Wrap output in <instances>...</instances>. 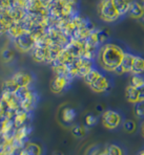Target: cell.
Here are the masks:
<instances>
[{
    "label": "cell",
    "mask_w": 144,
    "mask_h": 155,
    "mask_svg": "<svg viewBox=\"0 0 144 155\" xmlns=\"http://www.w3.org/2000/svg\"><path fill=\"white\" fill-rule=\"evenodd\" d=\"M124 54L123 49L117 44L106 43L98 51L97 60L104 70L114 72L122 63Z\"/></svg>",
    "instance_id": "6da1fadb"
},
{
    "label": "cell",
    "mask_w": 144,
    "mask_h": 155,
    "mask_svg": "<svg viewBox=\"0 0 144 155\" xmlns=\"http://www.w3.org/2000/svg\"><path fill=\"white\" fill-rule=\"evenodd\" d=\"M99 16L105 22H114L121 17L114 0H101L99 4Z\"/></svg>",
    "instance_id": "7a4b0ae2"
},
{
    "label": "cell",
    "mask_w": 144,
    "mask_h": 155,
    "mask_svg": "<svg viewBox=\"0 0 144 155\" xmlns=\"http://www.w3.org/2000/svg\"><path fill=\"white\" fill-rule=\"evenodd\" d=\"M15 47L21 52H27L34 48L36 42H37V38L29 31H26L19 37L15 38Z\"/></svg>",
    "instance_id": "3957f363"
},
{
    "label": "cell",
    "mask_w": 144,
    "mask_h": 155,
    "mask_svg": "<svg viewBox=\"0 0 144 155\" xmlns=\"http://www.w3.org/2000/svg\"><path fill=\"white\" fill-rule=\"evenodd\" d=\"M121 115L118 112L113 110H106L102 113L101 116V123L106 129H116L120 126L121 124Z\"/></svg>",
    "instance_id": "277c9868"
},
{
    "label": "cell",
    "mask_w": 144,
    "mask_h": 155,
    "mask_svg": "<svg viewBox=\"0 0 144 155\" xmlns=\"http://www.w3.org/2000/svg\"><path fill=\"white\" fill-rule=\"evenodd\" d=\"M72 80L73 79H70V78H68V77H65V76H55L51 81V85H50V88H51L52 92H54V93L62 92L66 88V86L70 84Z\"/></svg>",
    "instance_id": "5b68a950"
},
{
    "label": "cell",
    "mask_w": 144,
    "mask_h": 155,
    "mask_svg": "<svg viewBox=\"0 0 144 155\" xmlns=\"http://www.w3.org/2000/svg\"><path fill=\"white\" fill-rule=\"evenodd\" d=\"M90 87L94 92H97V93L105 92L109 88V81L107 80V78H105L104 76L101 74L92 85H90Z\"/></svg>",
    "instance_id": "8992f818"
},
{
    "label": "cell",
    "mask_w": 144,
    "mask_h": 155,
    "mask_svg": "<svg viewBox=\"0 0 144 155\" xmlns=\"http://www.w3.org/2000/svg\"><path fill=\"white\" fill-rule=\"evenodd\" d=\"M11 79H12L18 86H29L32 82L31 74H26V72H23V71L16 72Z\"/></svg>",
    "instance_id": "52a82bcc"
},
{
    "label": "cell",
    "mask_w": 144,
    "mask_h": 155,
    "mask_svg": "<svg viewBox=\"0 0 144 155\" xmlns=\"http://www.w3.org/2000/svg\"><path fill=\"white\" fill-rule=\"evenodd\" d=\"M27 117H29V112L27 111H26L22 108L17 109L15 111V113H14V122H15L16 127L19 128V127L26 125Z\"/></svg>",
    "instance_id": "ba28073f"
},
{
    "label": "cell",
    "mask_w": 144,
    "mask_h": 155,
    "mask_svg": "<svg viewBox=\"0 0 144 155\" xmlns=\"http://www.w3.org/2000/svg\"><path fill=\"white\" fill-rule=\"evenodd\" d=\"M125 99L129 103L137 104L139 103V90L138 88L129 85L125 88Z\"/></svg>",
    "instance_id": "9c48e42d"
},
{
    "label": "cell",
    "mask_w": 144,
    "mask_h": 155,
    "mask_svg": "<svg viewBox=\"0 0 144 155\" xmlns=\"http://www.w3.org/2000/svg\"><path fill=\"white\" fill-rule=\"evenodd\" d=\"M129 15L135 19H140L144 16V6L137 1L131 2V8H129Z\"/></svg>",
    "instance_id": "30bf717a"
},
{
    "label": "cell",
    "mask_w": 144,
    "mask_h": 155,
    "mask_svg": "<svg viewBox=\"0 0 144 155\" xmlns=\"http://www.w3.org/2000/svg\"><path fill=\"white\" fill-rule=\"evenodd\" d=\"M37 100H38V97L35 92H32V94L29 95L27 99H26L24 101H22L20 103V108L24 109L27 112L32 111L36 106V103H37Z\"/></svg>",
    "instance_id": "8fae6325"
},
{
    "label": "cell",
    "mask_w": 144,
    "mask_h": 155,
    "mask_svg": "<svg viewBox=\"0 0 144 155\" xmlns=\"http://www.w3.org/2000/svg\"><path fill=\"white\" fill-rule=\"evenodd\" d=\"M135 57L134 54H129V52H125L124 57H123L122 63H121L120 67L123 70V72H132V64H134L135 61Z\"/></svg>",
    "instance_id": "7c38bea8"
},
{
    "label": "cell",
    "mask_w": 144,
    "mask_h": 155,
    "mask_svg": "<svg viewBox=\"0 0 144 155\" xmlns=\"http://www.w3.org/2000/svg\"><path fill=\"white\" fill-rule=\"evenodd\" d=\"M31 132H32V127L29 125H23V126L17 128L15 138L16 140H22V142H26L27 136L31 134Z\"/></svg>",
    "instance_id": "4fadbf2b"
},
{
    "label": "cell",
    "mask_w": 144,
    "mask_h": 155,
    "mask_svg": "<svg viewBox=\"0 0 144 155\" xmlns=\"http://www.w3.org/2000/svg\"><path fill=\"white\" fill-rule=\"evenodd\" d=\"M32 92H33V91H31V89L29 88V86H19L14 94H15V97H17L19 103H21L22 101H24V100L27 99V97L32 94Z\"/></svg>",
    "instance_id": "5bb4252c"
},
{
    "label": "cell",
    "mask_w": 144,
    "mask_h": 155,
    "mask_svg": "<svg viewBox=\"0 0 144 155\" xmlns=\"http://www.w3.org/2000/svg\"><path fill=\"white\" fill-rule=\"evenodd\" d=\"M132 74H144V59L142 58V57H139V56L135 57Z\"/></svg>",
    "instance_id": "9a60e30c"
},
{
    "label": "cell",
    "mask_w": 144,
    "mask_h": 155,
    "mask_svg": "<svg viewBox=\"0 0 144 155\" xmlns=\"http://www.w3.org/2000/svg\"><path fill=\"white\" fill-rule=\"evenodd\" d=\"M116 8L118 10L120 16H123L124 14L129 12V8H131V2L129 0H114Z\"/></svg>",
    "instance_id": "2e32d148"
},
{
    "label": "cell",
    "mask_w": 144,
    "mask_h": 155,
    "mask_svg": "<svg viewBox=\"0 0 144 155\" xmlns=\"http://www.w3.org/2000/svg\"><path fill=\"white\" fill-rule=\"evenodd\" d=\"M100 76H101V74H100V72L98 71L97 69L93 68L91 71H88L87 74H86L85 76L83 77V81H84V83L87 84V85L90 86V85H92L94 82H95Z\"/></svg>",
    "instance_id": "e0dca14e"
},
{
    "label": "cell",
    "mask_w": 144,
    "mask_h": 155,
    "mask_svg": "<svg viewBox=\"0 0 144 155\" xmlns=\"http://www.w3.org/2000/svg\"><path fill=\"white\" fill-rule=\"evenodd\" d=\"M61 117L64 123H70L76 117V111L73 108H64L61 113Z\"/></svg>",
    "instance_id": "ac0fdd59"
},
{
    "label": "cell",
    "mask_w": 144,
    "mask_h": 155,
    "mask_svg": "<svg viewBox=\"0 0 144 155\" xmlns=\"http://www.w3.org/2000/svg\"><path fill=\"white\" fill-rule=\"evenodd\" d=\"M23 149H26L31 155H41V153H42L41 147L38 143H35L26 142Z\"/></svg>",
    "instance_id": "d6986e66"
},
{
    "label": "cell",
    "mask_w": 144,
    "mask_h": 155,
    "mask_svg": "<svg viewBox=\"0 0 144 155\" xmlns=\"http://www.w3.org/2000/svg\"><path fill=\"white\" fill-rule=\"evenodd\" d=\"M19 86L13 81L12 79L8 80V81L4 82L3 84V90L2 91H6V92H10V93H15L16 90L18 89Z\"/></svg>",
    "instance_id": "ffe728a7"
},
{
    "label": "cell",
    "mask_w": 144,
    "mask_h": 155,
    "mask_svg": "<svg viewBox=\"0 0 144 155\" xmlns=\"http://www.w3.org/2000/svg\"><path fill=\"white\" fill-rule=\"evenodd\" d=\"M105 154L106 155H123L122 149L117 145H109L105 149Z\"/></svg>",
    "instance_id": "44dd1931"
},
{
    "label": "cell",
    "mask_w": 144,
    "mask_h": 155,
    "mask_svg": "<svg viewBox=\"0 0 144 155\" xmlns=\"http://www.w3.org/2000/svg\"><path fill=\"white\" fill-rule=\"evenodd\" d=\"M123 129L127 132V133H134L137 130V123L134 120H126L123 124Z\"/></svg>",
    "instance_id": "7402d4cb"
},
{
    "label": "cell",
    "mask_w": 144,
    "mask_h": 155,
    "mask_svg": "<svg viewBox=\"0 0 144 155\" xmlns=\"http://www.w3.org/2000/svg\"><path fill=\"white\" fill-rule=\"evenodd\" d=\"M14 56H15V54H14V51L12 49L10 48H4L3 51L1 52V59H2V62L3 63H9L11 62V61L14 59Z\"/></svg>",
    "instance_id": "603a6c76"
},
{
    "label": "cell",
    "mask_w": 144,
    "mask_h": 155,
    "mask_svg": "<svg viewBox=\"0 0 144 155\" xmlns=\"http://www.w3.org/2000/svg\"><path fill=\"white\" fill-rule=\"evenodd\" d=\"M131 85L136 88H139L144 85V77L141 74H134L131 78Z\"/></svg>",
    "instance_id": "cb8c5ba5"
},
{
    "label": "cell",
    "mask_w": 144,
    "mask_h": 155,
    "mask_svg": "<svg viewBox=\"0 0 144 155\" xmlns=\"http://www.w3.org/2000/svg\"><path fill=\"white\" fill-rule=\"evenodd\" d=\"M134 113L139 118L144 117V102H139V103L135 104Z\"/></svg>",
    "instance_id": "d4e9b609"
},
{
    "label": "cell",
    "mask_w": 144,
    "mask_h": 155,
    "mask_svg": "<svg viewBox=\"0 0 144 155\" xmlns=\"http://www.w3.org/2000/svg\"><path fill=\"white\" fill-rule=\"evenodd\" d=\"M72 133H73V135L76 136V137H83V136L85 135V129L82 126H76L73 128Z\"/></svg>",
    "instance_id": "484cf974"
},
{
    "label": "cell",
    "mask_w": 144,
    "mask_h": 155,
    "mask_svg": "<svg viewBox=\"0 0 144 155\" xmlns=\"http://www.w3.org/2000/svg\"><path fill=\"white\" fill-rule=\"evenodd\" d=\"M97 122H98V118H97V116H96V115H94V114H87V115H86V117H85L86 126L93 127V126H95V125L97 124Z\"/></svg>",
    "instance_id": "4316f807"
},
{
    "label": "cell",
    "mask_w": 144,
    "mask_h": 155,
    "mask_svg": "<svg viewBox=\"0 0 144 155\" xmlns=\"http://www.w3.org/2000/svg\"><path fill=\"white\" fill-rule=\"evenodd\" d=\"M40 3V5L42 6V8H50V5L54 2V0H38Z\"/></svg>",
    "instance_id": "83f0119b"
},
{
    "label": "cell",
    "mask_w": 144,
    "mask_h": 155,
    "mask_svg": "<svg viewBox=\"0 0 144 155\" xmlns=\"http://www.w3.org/2000/svg\"><path fill=\"white\" fill-rule=\"evenodd\" d=\"M139 90V102H144V85L138 88Z\"/></svg>",
    "instance_id": "f1b7e54d"
},
{
    "label": "cell",
    "mask_w": 144,
    "mask_h": 155,
    "mask_svg": "<svg viewBox=\"0 0 144 155\" xmlns=\"http://www.w3.org/2000/svg\"><path fill=\"white\" fill-rule=\"evenodd\" d=\"M18 155H31V154H29L26 149H22V150H20V151H19V154H18Z\"/></svg>",
    "instance_id": "f546056e"
},
{
    "label": "cell",
    "mask_w": 144,
    "mask_h": 155,
    "mask_svg": "<svg viewBox=\"0 0 144 155\" xmlns=\"http://www.w3.org/2000/svg\"><path fill=\"white\" fill-rule=\"evenodd\" d=\"M96 108H97V111H99V112H101L102 110H103V107H102V105H97V106H96Z\"/></svg>",
    "instance_id": "4dcf8cb0"
},
{
    "label": "cell",
    "mask_w": 144,
    "mask_h": 155,
    "mask_svg": "<svg viewBox=\"0 0 144 155\" xmlns=\"http://www.w3.org/2000/svg\"><path fill=\"white\" fill-rule=\"evenodd\" d=\"M141 134H142V136L144 137V120L142 122V125H141Z\"/></svg>",
    "instance_id": "1f68e13d"
},
{
    "label": "cell",
    "mask_w": 144,
    "mask_h": 155,
    "mask_svg": "<svg viewBox=\"0 0 144 155\" xmlns=\"http://www.w3.org/2000/svg\"><path fill=\"white\" fill-rule=\"evenodd\" d=\"M53 155H64V154L61 153V152H59V151H56V152H54V153H53Z\"/></svg>",
    "instance_id": "d6a6232c"
},
{
    "label": "cell",
    "mask_w": 144,
    "mask_h": 155,
    "mask_svg": "<svg viewBox=\"0 0 144 155\" xmlns=\"http://www.w3.org/2000/svg\"><path fill=\"white\" fill-rule=\"evenodd\" d=\"M98 155H106V154H105V152H102V153H100V154H98Z\"/></svg>",
    "instance_id": "836d02e7"
},
{
    "label": "cell",
    "mask_w": 144,
    "mask_h": 155,
    "mask_svg": "<svg viewBox=\"0 0 144 155\" xmlns=\"http://www.w3.org/2000/svg\"><path fill=\"white\" fill-rule=\"evenodd\" d=\"M139 155H144V151H142V152H141V153L139 154Z\"/></svg>",
    "instance_id": "e575fe53"
},
{
    "label": "cell",
    "mask_w": 144,
    "mask_h": 155,
    "mask_svg": "<svg viewBox=\"0 0 144 155\" xmlns=\"http://www.w3.org/2000/svg\"></svg>",
    "instance_id": "d590c367"
}]
</instances>
